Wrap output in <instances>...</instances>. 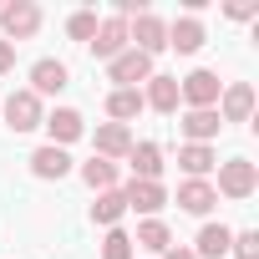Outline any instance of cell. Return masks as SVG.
Segmentation results:
<instances>
[{"instance_id": "6da1fadb", "label": "cell", "mask_w": 259, "mask_h": 259, "mask_svg": "<svg viewBox=\"0 0 259 259\" xmlns=\"http://www.w3.org/2000/svg\"><path fill=\"white\" fill-rule=\"evenodd\" d=\"M259 188V168L249 163V158H229V163H219V183H213V193H224V198H249Z\"/></svg>"}, {"instance_id": "7a4b0ae2", "label": "cell", "mask_w": 259, "mask_h": 259, "mask_svg": "<svg viewBox=\"0 0 259 259\" xmlns=\"http://www.w3.org/2000/svg\"><path fill=\"white\" fill-rule=\"evenodd\" d=\"M127 46L143 51V56H158V51H168V26H163L153 11H143V16L127 21Z\"/></svg>"}, {"instance_id": "3957f363", "label": "cell", "mask_w": 259, "mask_h": 259, "mask_svg": "<svg viewBox=\"0 0 259 259\" xmlns=\"http://www.w3.org/2000/svg\"><path fill=\"white\" fill-rule=\"evenodd\" d=\"M0 31L6 41H26L41 31V6L36 0H11V6H0Z\"/></svg>"}, {"instance_id": "277c9868", "label": "cell", "mask_w": 259, "mask_h": 259, "mask_svg": "<svg viewBox=\"0 0 259 259\" xmlns=\"http://www.w3.org/2000/svg\"><path fill=\"white\" fill-rule=\"evenodd\" d=\"M219 92H224V81H219V71H188L183 81H178V97L188 102V112H203V107H219Z\"/></svg>"}, {"instance_id": "5b68a950", "label": "cell", "mask_w": 259, "mask_h": 259, "mask_svg": "<svg viewBox=\"0 0 259 259\" xmlns=\"http://www.w3.org/2000/svg\"><path fill=\"white\" fill-rule=\"evenodd\" d=\"M41 97L31 92V87H21V92H11L6 97V127L11 133H31V127H41Z\"/></svg>"}, {"instance_id": "8992f818", "label": "cell", "mask_w": 259, "mask_h": 259, "mask_svg": "<svg viewBox=\"0 0 259 259\" xmlns=\"http://www.w3.org/2000/svg\"><path fill=\"white\" fill-rule=\"evenodd\" d=\"M107 76H112L117 87H127V92H138V81H148V76H153V56H143V51L127 46L117 61H107Z\"/></svg>"}, {"instance_id": "52a82bcc", "label": "cell", "mask_w": 259, "mask_h": 259, "mask_svg": "<svg viewBox=\"0 0 259 259\" xmlns=\"http://www.w3.org/2000/svg\"><path fill=\"white\" fill-rule=\"evenodd\" d=\"M122 51H127V21L122 16H107L97 26V36H92V56L97 61H117Z\"/></svg>"}, {"instance_id": "ba28073f", "label": "cell", "mask_w": 259, "mask_h": 259, "mask_svg": "<svg viewBox=\"0 0 259 259\" xmlns=\"http://www.w3.org/2000/svg\"><path fill=\"white\" fill-rule=\"evenodd\" d=\"M213 112H219V122H249V117H254V87H249V81L224 87Z\"/></svg>"}, {"instance_id": "9c48e42d", "label": "cell", "mask_w": 259, "mask_h": 259, "mask_svg": "<svg viewBox=\"0 0 259 259\" xmlns=\"http://www.w3.org/2000/svg\"><path fill=\"white\" fill-rule=\"evenodd\" d=\"M41 127L51 133V148H66V143H76V138L87 133V122H81V112H76V107H56V112H46V117H41Z\"/></svg>"}, {"instance_id": "30bf717a", "label": "cell", "mask_w": 259, "mask_h": 259, "mask_svg": "<svg viewBox=\"0 0 259 259\" xmlns=\"http://www.w3.org/2000/svg\"><path fill=\"white\" fill-rule=\"evenodd\" d=\"M92 148H97V158L117 163V158H127V153H133V133H127L122 122H102L97 133H92Z\"/></svg>"}, {"instance_id": "8fae6325", "label": "cell", "mask_w": 259, "mask_h": 259, "mask_svg": "<svg viewBox=\"0 0 259 259\" xmlns=\"http://www.w3.org/2000/svg\"><path fill=\"white\" fill-rule=\"evenodd\" d=\"M127 168H133L138 183H163V148H158V143H133Z\"/></svg>"}, {"instance_id": "7c38bea8", "label": "cell", "mask_w": 259, "mask_h": 259, "mask_svg": "<svg viewBox=\"0 0 259 259\" xmlns=\"http://www.w3.org/2000/svg\"><path fill=\"white\" fill-rule=\"evenodd\" d=\"M66 81H71V71H66V61H56V56H41V61L31 66V92H36V97H56Z\"/></svg>"}, {"instance_id": "4fadbf2b", "label": "cell", "mask_w": 259, "mask_h": 259, "mask_svg": "<svg viewBox=\"0 0 259 259\" xmlns=\"http://www.w3.org/2000/svg\"><path fill=\"white\" fill-rule=\"evenodd\" d=\"M122 198H127V208H138L143 219H158V208L168 203V188H163V183H138V178H133V183L122 188Z\"/></svg>"}, {"instance_id": "5bb4252c", "label": "cell", "mask_w": 259, "mask_h": 259, "mask_svg": "<svg viewBox=\"0 0 259 259\" xmlns=\"http://www.w3.org/2000/svg\"><path fill=\"white\" fill-rule=\"evenodd\" d=\"M213 203H219V193H213L208 178H183V183H178V208H183V213H198V219H203Z\"/></svg>"}, {"instance_id": "9a60e30c", "label": "cell", "mask_w": 259, "mask_h": 259, "mask_svg": "<svg viewBox=\"0 0 259 259\" xmlns=\"http://www.w3.org/2000/svg\"><path fill=\"white\" fill-rule=\"evenodd\" d=\"M203 41H208V36H203V21H198V16H178V21L168 26V46H173L178 56H193Z\"/></svg>"}, {"instance_id": "2e32d148", "label": "cell", "mask_w": 259, "mask_h": 259, "mask_svg": "<svg viewBox=\"0 0 259 259\" xmlns=\"http://www.w3.org/2000/svg\"><path fill=\"white\" fill-rule=\"evenodd\" d=\"M178 102H183V97H178V76H158V71H153V76H148V92H143V107H153V112H168V117H173V112H178Z\"/></svg>"}, {"instance_id": "e0dca14e", "label": "cell", "mask_w": 259, "mask_h": 259, "mask_svg": "<svg viewBox=\"0 0 259 259\" xmlns=\"http://www.w3.org/2000/svg\"><path fill=\"white\" fill-rule=\"evenodd\" d=\"M178 127H183V138H188V143L213 148V138H219V127H224V122H219V112H213V107H203V112H183V122H178Z\"/></svg>"}, {"instance_id": "ac0fdd59", "label": "cell", "mask_w": 259, "mask_h": 259, "mask_svg": "<svg viewBox=\"0 0 259 259\" xmlns=\"http://www.w3.org/2000/svg\"><path fill=\"white\" fill-rule=\"evenodd\" d=\"M31 173H36V178H46V183L66 178V173H71L66 148H51V143H46V148H36V153H31Z\"/></svg>"}, {"instance_id": "d6986e66", "label": "cell", "mask_w": 259, "mask_h": 259, "mask_svg": "<svg viewBox=\"0 0 259 259\" xmlns=\"http://www.w3.org/2000/svg\"><path fill=\"white\" fill-rule=\"evenodd\" d=\"M178 168H183L188 178H208V173L219 168V153L203 148V143H183V148H178Z\"/></svg>"}, {"instance_id": "ffe728a7", "label": "cell", "mask_w": 259, "mask_h": 259, "mask_svg": "<svg viewBox=\"0 0 259 259\" xmlns=\"http://www.w3.org/2000/svg\"><path fill=\"white\" fill-rule=\"evenodd\" d=\"M229 244H234V229H224V224H203L198 239H193V254H198V259H224Z\"/></svg>"}, {"instance_id": "44dd1931", "label": "cell", "mask_w": 259, "mask_h": 259, "mask_svg": "<svg viewBox=\"0 0 259 259\" xmlns=\"http://www.w3.org/2000/svg\"><path fill=\"white\" fill-rule=\"evenodd\" d=\"M133 249H148V254H168V249H173V229H168L163 219H143V224H138V239H133Z\"/></svg>"}, {"instance_id": "7402d4cb", "label": "cell", "mask_w": 259, "mask_h": 259, "mask_svg": "<svg viewBox=\"0 0 259 259\" xmlns=\"http://www.w3.org/2000/svg\"><path fill=\"white\" fill-rule=\"evenodd\" d=\"M122 213H127V198H122V188H107V193H97V203H92V224H102V229H117V224H122Z\"/></svg>"}, {"instance_id": "603a6c76", "label": "cell", "mask_w": 259, "mask_h": 259, "mask_svg": "<svg viewBox=\"0 0 259 259\" xmlns=\"http://www.w3.org/2000/svg\"><path fill=\"white\" fill-rule=\"evenodd\" d=\"M138 112H143V92L112 87V97H107V117H112V122H122V127H127V122H133Z\"/></svg>"}, {"instance_id": "cb8c5ba5", "label": "cell", "mask_w": 259, "mask_h": 259, "mask_svg": "<svg viewBox=\"0 0 259 259\" xmlns=\"http://www.w3.org/2000/svg\"><path fill=\"white\" fill-rule=\"evenodd\" d=\"M81 178H87V188L107 193V188H117V163H107V158L92 153V163H81Z\"/></svg>"}, {"instance_id": "d4e9b609", "label": "cell", "mask_w": 259, "mask_h": 259, "mask_svg": "<svg viewBox=\"0 0 259 259\" xmlns=\"http://www.w3.org/2000/svg\"><path fill=\"white\" fill-rule=\"evenodd\" d=\"M97 26H102V16H97V11H71V21H66V36H71V41H87V46H92Z\"/></svg>"}, {"instance_id": "484cf974", "label": "cell", "mask_w": 259, "mask_h": 259, "mask_svg": "<svg viewBox=\"0 0 259 259\" xmlns=\"http://www.w3.org/2000/svg\"><path fill=\"white\" fill-rule=\"evenodd\" d=\"M138 249H133V234H122V229H107V239H102V259H133Z\"/></svg>"}, {"instance_id": "4316f807", "label": "cell", "mask_w": 259, "mask_h": 259, "mask_svg": "<svg viewBox=\"0 0 259 259\" xmlns=\"http://www.w3.org/2000/svg\"><path fill=\"white\" fill-rule=\"evenodd\" d=\"M229 254H239V259H259V234H254V229H244V234H234V244H229Z\"/></svg>"}, {"instance_id": "83f0119b", "label": "cell", "mask_w": 259, "mask_h": 259, "mask_svg": "<svg viewBox=\"0 0 259 259\" xmlns=\"http://www.w3.org/2000/svg\"><path fill=\"white\" fill-rule=\"evenodd\" d=\"M224 16H229V21H254L259 6H224Z\"/></svg>"}, {"instance_id": "f1b7e54d", "label": "cell", "mask_w": 259, "mask_h": 259, "mask_svg": "<svg viewBox=\"0 0 259 259\" xmlns=\"http://www.w3.org/2000/svg\"><path fill=\"white\" fill-rule=\"evenodd\" d=\"M6 71H16V46L0 41V76H6Z\"/></svg>"}, {"instance_id": "f546056e", "label": "cell", "mask_w": 259, "mask_h": 259, "mask_svg": "<svg viewBox=\"0 0 259 259\" xmlns=\"http://www.w3.org/2000/svg\"><path fill=\"white\" fill-rule=\"evenodd\" d=\"M163 259H198V254H193V249H188V244H173V249H168V254H163Z\"/></svg>"}]
</instances>
